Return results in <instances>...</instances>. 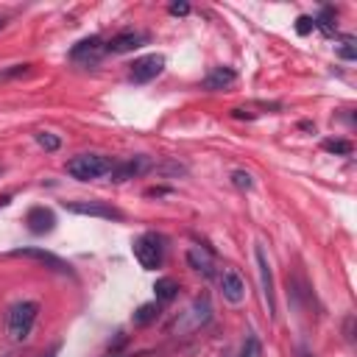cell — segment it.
Segmentation results:
<instances>
[{
  "instance_id": "obj_1",
  "label": "cell",
  "mask_w": 357,
  "mask_h": 357,
  "mask_svg": "<svg viewBox=\"0 0 357 357\" xmlns=\"http://www.w3.org/2000/svg\"><path fill=\"white\" fill-rule=\"evenodd\" d=\"M36 315H39V304L36 301H17L11 310H8V318H6V329H8V337L14 343H25L33 332V324H36Z\"/></svg>"
},
{
  "instance_id": "obj_2",
  "label": "cell",
  "mask_w": 357,
  "mask_h": 357,
  "mask_svg": "<svg viewBox=\"0 0 357 357\" xmlns=\"http://www.w3.org/2000/svg\"><path fill=\"white\" fill-rule=\"evenodd\" d=\"M114 167V159L112 156H103V153H78L67 162V173L78 181H92V178H100L106 173H112Z\"/></svg>"
},
{
  "instance_id": "obj_3",
  "label": "cell",
  "mask_w": 357,
  "mask_h": 357,
  "mask_svg": "<svg viewBox=\"0 0 357 357\" xmlns=\"http://www.w3.org/2000/svg\"><path fill=\"white\" fill-rule=\"evenodd\" d=\"M131 251H134V257H137L139 268H145V271H156V268L162 265V259H165L162 237H159V234H153V231L139 234V237L134 240Z\"/></svg>"
},
{
  "instance_id": "obj_4",
  "label": "cell",
  "mask_w": 357,
  "mask_h": 357,
  "mask_svg": "<svg viewBox=\"0 0 357 357\" xmlns=\"http://www.w3.org/2000/svg\"><path fill=\"white\" fill-rule=\"evenodd\" d=\"M64 209L73 215L86 218H103V220H123V212L106 201H64Z\"/></svg>"
},
{
  "instance_id": "obj_5",
  "label": "cell",
  "mask_w": 357,
  "mask_h": 357,
  "mask_svg": "<svg viewBox=\"0 0 357 357\" xmlns=\"http://www.w3.org/2000/svg\"><path fill=\"white\" fill-rule=\"evenodd\" d=\"M254 257H257V271H259V284H262V296H265V304H268V315L273 318L276 315V290H273V271H271V262H268V254L262 245L254 248Z\"/></svg>"
},
{
  "instance_id": "obj_6",
  "label": "cell",
  "mask_w": 357,
  "mask_h": 357,
  "mask_svg": "<svg viewBox=\"0 0 357 357\" xmlns=\"http://www.w3.org/2000/svg\"><path fill=\"white\" fill-rule=\"evenodd\" d=\"M162 70H165V56H162V53H148V56H142V59H137V61L131 64L128 75H131V81H137V84H148V81H153Z\"/></svg>"
},
{
  "instance_id": "obj_7",
  "label": "cell",
  "mask_w": 357,
  "mask_h": 357,
  "mask_svg": "<svg viewBox=\"0 0 357 357\" xmlns=\"http://www.w3.org/2000/svg\"><path fill=\"white\" fill-rule=\"evenodd\" d=\"M103 53H106V42L100 36H86V39H81V42L73 45L70 59L78 61V64H95Z\"/></svg>"
},
{
  "instance_id": "obj_8",
  "label": "cell",
  "mask_w": 357,
  "mask_h": 357,
  "mask_svg": "<svg viewBox=\"0 0 357 357\" xmlns=\"http://www.w3.org/2000/svg\"><path fill=\"white\" fill-rule=\"evenodd\" d=\"M220 293L229 304H240L245 298V279L234 268H223L220 271Z\"/></svg>"
},
{
  "instance_id": "obj_9",
  "label": "cell",
  "mask_w": 357,
  "mask_h": 357,
  "mask_svg": "<svg viewBox=\"0 0 357 357\" xmlns=\"http://www.w3.org/2000/svg\"><path fill=\"white\" fill-rule=\"evenodd\" d=\"M145 170H151V159L148 156H134V159H126V162H114L112 167V181L120 184V181H128V178H137L142 176Z\"/></svg>"
},
{
  "instance_id": "obj_10",
  "label": "cell",
  "mask_w": 357,
  "mask_h": 357,
  "mask_svg": "<svg viewBox=\"0 0 357 357\" xmlns=\"http://www.w3.org/2000/svg\"><path fill=\"white\" fill-rule=\"evenodd\" d=\"M11 257H25V259H36V262H42V265H47V268H53V271H59V273H73V268H70V262H64L61 257H56V254H50V251H45V248H14L11 251Z\"/></svg>"
},
{
  "instance_id": "obj_11",
  "label": "cell",
  "mask_w": 357,
  "mask_h": 357,
  "mask_svg": "<svg viewBox=\"0 0 357 357\" xmlns=\"http://www.w3.org/2000/svg\"><path fill=\"white\" fill-rule=\"evenodd\" d=\"M25 223H28L31 234H47V231L56 229V215L47 206H31L25 212Z\"/></svg>"
},
{
  "instance_id": "obj_12",
  "label": "cell",
  "mask_w": 357,
  "mask_h": 357,
  "mask_svg": "<svg viewBox=\"0 0 357 357\" xmlns=\"http://www.w3.org/2000/svg\"><path fill=\"white\" fill-rule=\"evenodd\" d=\"M145 42H148V36L139 33V31H120V33H114V36L106 42V50H109V53H131V50L142 47Z\"/></svg>"
},
{
  "instance_id": "obj_13",
  "label": "cell",
  "mask_w": 357,
  "mask_h": 357,
  "mask_svg": "<svg viewBox=\"0 0 357 357\" xmlns=\"http://www.w3.org/2000/svg\"><path fill=\"white\" fill-rule=\"evenodd\" d=\"M187 265H190L195 273L206 276V279L215 276V257H212L204 245H192V248H187Z\"/></svg>"
},
{
  "instance_id": "obj_14",
  "label": "cell",
  "mask_w": 357,
  "mask_h": 357,
  "mask_svg": "<svg viewBox=\"0 0 357 357\" xmlns=\"http://www.w3.org/2000/svg\"><path fill=\"white\" fill-rule=\"evenodd\" d=\"M234 81H237V73H234L231 67H215V70L201 81V86L209 89V92H215V89H226V86H231Z\"/></svg>"
},
{
  "instance_id": "obj_15",
  "label": "cell",
  "mask_w": 357,
  "mask_h": 357,
  "mask_svg": "<svg viewBox=\"0 0 357 357\" xmlns=\"http://www.w3.org/2000/svg\"><path fill=\"white\" fill-rule=\"evenodd\" d=\"M153 293H156V304H170L178 296V282L170 276H162V279H156Z\"/></svg>"
},
{
  "instance_id": "obj_16",
  "label": "cell",
  "mask_w": 357,
  "mask_h": 357,
  "mask_svg": "<svg viewBox=\"0 0 357 357\" xmlns=\"http://www.w3.org/2000/svg\"><path fill=\"white\" fill-rule=\"evenodd\" d=\"M159 318V304L156 301H148V304H142L137 312H134V324L137 326H148V324H153Z\"/></svg>"
},
{
  "instance_id": "obj_17",
  "label": "cell",
  "mask_w": 357,
  "mask_h": 357,
  "mask_svg": "<svg viewBox=\"0 0 357 357\" xmlns=\"http://www.w3.org/2000/svg\"><path fill=\"white\" fill-rule=\"evenodd\" d=\"M321 148H324L326 153H337V156H349V153L354 151L349 139H337V137H335V139H324Z\"/></svg>"
},
{
  "instance_id": "obj_18",
  "label": "cell",
  "mask_w": 357,
  "mask_h": 357,
  "mask_svg": "<svg viewBox=\"0 0 357 357\" xmlns=\"http://www.w3.org/2000/svg\"><path fill=\"white\" fill-rule=\"evenodd\" d=\"M192 318H195V326L198 324H206L209 321V315H212V304H209V298L206 296H201V298H195V304H192Z\"/></svg>"
},
{
  "instance_id": "obj_19",
  "label": "cell",
  "mask_w": 357,
  "mask_h": 357,
  "mask_svg": "<svg viewBox=\"0 0 357 357\" xmlns=\"http://www.w3.org/2000/svg\"><path fill=\"white\" fill-rule=\"evenodd\" d=\"M335 50H337V56H340V59L354 61V59H357V45H354V36H343V39H340V45H335Z\"/></svg>"
},
{
  "instance_id": "obj_20",
  "label": "cell",
  "mask_w": 357,
  "mask_h": 357,
  "mask_svg": "<svg viewBox=\"0 0 357 357\" xmlns=\"http://www.w3.org/2000/svg\"><path fill=\"white\" fill-rule=\"evenodd\" d=\"M36 142H39V148H45V151H59L61 148V137H56L53 131H39L36 134Z\"/></svg>"
},
{
  "instance_id": "obj_21",
  "label": "cell",
  "mask_w": 357,
  "mask_h": 357,
  "mask_svg": "<svg viewBox=\"0 0 357 357\" xmlns=\"http://www.w3.org/2000/svg\"><path fill=\"white\" fill-rule=\"evenodd\" d=\"M315 28H321L324 33H332V31H335V8L326 6V8L321 11V17L315 20Z\"/></svg>"
},
{
  "instance_id": "obj_22",
  "label": "cell",
  "mask_w": 357,
  "mask_h": 357,
  "mask_svg": "<svg viewBox=\"0 0 357 357\" xmlns=\"http://www.w3.org/2000/svg\"><path fill=\"white\" fill-rule=\"evenodd\" d=\"M237 357H262V346H259L257 335H248L245 337V343H243V349H240Z\"/></svg>"
},
{
  "instance_id": "obj_23",
  "label": "cell",
  "mask_w": 357,
  "mask_h": 357,
  "mask_svg": "<svg viewBox=\"0 0 357 357\" xmlns=\"http://www.w3.org/2000/svg\"><path fill=\"white\" fill-rule=\"evenodd\" d=\"M231 184H234L237 190H251V187H254V178H251V173H245V170H231Z\"/></svg>"
},
{
  "instance_id": "obj_24",
  "label": "cell",
  "mask_w": 357,
  "mask_h": 357,
  "mask_svg": "<svg viewBox=\"0 0 357 357\" xmlns=\"http://www.w3.org/2000/svg\"><path fill=\"white\" fill-rule=\"evenodd\" d=\"M296 31H298L301 36H307L310 31H315V17H307V14H301V17L296 20Z\"/></svg>"
},
{
  "instance_id": "obj_25",
  "label": "cell",
  "mask_w": 357,
  "mask_h": 357,
  "mask_svg": "<svg viewBox=\"0 0 357 357\" xmlns=\"http://www.w3.org/2000/svg\"><path fill=\"white\" fill-rule=\"evenodd\" d=\"M167 11L176 14V17H184V14H190V6H187V3H170Z\"/></svg>"
},
{
  "instance_id": "obj_26",
  "label": "cell",
  "mask_w": 357,
  "mask_h": 357,
  "mask_svg": "<svg viewBox=\"0 0 357 357\" xmlns=\"http://www.w3.org/2000/svg\"><path fill=\"white\" fill-rule=\"evenodd\" d=\"M156 170H159V173H178V176L184 173V167L176 165V162H167V165H162V167H156Z\"/></svg>"
},
{
  "instance_id": "obj_27",
  "label": "cell",
  "mask_w": 357,
  "mask_h": 357,
  "mask_svg": "<svg viewBox=\"0 0 357 357\" xmlns=\"http://www.w3.org/2000/svg\"><path fill=\"white\" fill-rule=\"evenodd\" d=\"M106 357H128V354H120V351H112V354H106Z\"/></svg>"
},
{
  "instance_id": "obj_28",
  "label": "cell",
  "mask_w": 357,
  "mask_h": 357,
  "mask_svg": "<svg viewBox=\"0 0 357 357\" xmlns=\"http://www.w3.org/2000/svg\"><path fill=\"white\" fill-rule=\"evenodd\" d=\"M301 357H315V354H312V351H304V354H301Z\"/></svg>"
},
{
  "instance_id": "obj_29",
  "label": "cell",
  "mask_w": 357,
  "mask_h": 357,
  "mask_svg": "<svg viewBox=\"0 0 357 357\" xmlns=\"http://www.w3.org/2000/svg\"><path fill=\"white\" fill-rule=\"evenodd\" d=\"M3 25H6V20H3V17H0V28H3Z\"/></svg>"
},
{
  "instance_id": "obj_30",
  "label": "cell",
  "mask_w": 357,
  "mask_h": 357,
  "mask_svg": "<svg viewBox=\"0 0 357 357\" xmlns=\"http://www.w3.org/2000/svg\"><path fill=\"white\" fill-rule=\"evenodd\" d=\"M47 357H56V354H47Z\"/></svg>"
}]
</instances>
